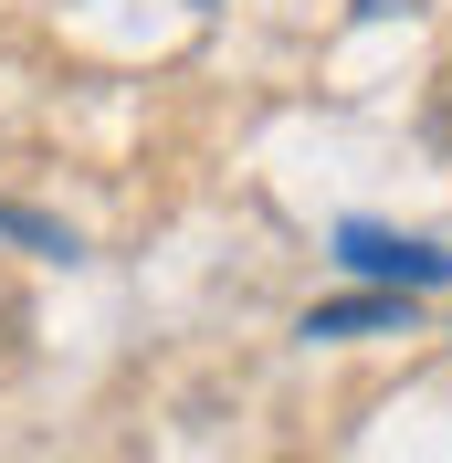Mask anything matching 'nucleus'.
<instances>
[{
  "instance_id": "f03ea898",
  "label": "nucleus",
  "mask_w": 452,
  "mask_h": 463,
  "mask_svg": "<svg viewBox=\"0 0 452 463\" xmlns=\"http://www.w3.org/2000/svg\"><path fill=\"white\" fill-rule=\"evenodd\" d=\"M410 317V295H337V306H315L306 337H379V326Z\"/></svg>"
},
{
  "instance_id": "7ed1b4c3",
  "label": "nucleus",
  "mask_w": 452,
  "mask_h": 463,
  "mask_svg": "<svg viewBox=\"0 0 452 463\" xmlns=\"http://www.w3.org/2000/svg\"><path fill=\"white\" fill-rule=\"evenodd\" d=\"M421 127H431V147H442V158H452V74H442V85H431V116H421Z\"/></svg>"
},
{
  "instance_id": "f257e3e1",
  "label": "nucleus",
  "mask_w": 452,
  "mask_h": 463,
  "mask_svg": "<svg viewBox=\"0 0 452 463\" xmlns=\"http://www.w3.org/2000/svg\"><path fill=\"white\" fill-rule=\"evenodd\" d=\"M337 263L368 274L379 295H431V285H452V253H442V242H400V232H379V222H347V232H337Z\"/></svg>"
}]
</instances>
